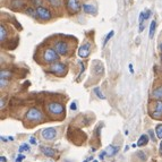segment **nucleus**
<instances>
[{
	"instance_id": "nucleus-7",
	"label": "nucleus",
	"mask_w": 162,
	"mask_h": 162,
	"mask_svg": "<svg viewBox=\"0 0 162 162\" xmlns=\"http://www.w3.org/2000/svg\"><path fill=\"white\" fill-rule=\"evenodd\" d=\"M65 4H66V9H67L69 15L77 14L79 10H81V7H82L79 0H66Z\"/></svg>"
},
{
	"instance_id": "nucleus-5",
	"label": "nucleus",
	"mask_w": 162,
	"mask_h": 162,
	"mask_svg": "<svg viewBox=\"0 0 162 162\" xmlns=\"http://www.w3.org/2000/svg\"><path fill=\"white\" fill-rule=\"evenodd\" d=\"M67 66L64 64V62H53L51 64V67L49 71L52 73V74L57 75V76H65L67 74Z\"/></svg>"
},
{
	"instance_id": "nucleus-24",
	"label": "nucleus",
	"mask_w": 162,
	"mask_h": 162,
	"mask_svg": "<svg viewBox=\"0 0 162 162\" xmlns=\"http://www.w3.org/2000/svg\"><path fill=\"white\" fill-rule=\"evenodd\" d=\"M113 35H115V31H110V32L108 33V34H106V39H104V41H103V46H106V44L109 41H110V39H111Z\"/></svg>"
},
{
	"instance_id": "nucleus-22",
	"label": "nucleus",
	"mask_w": 162,
	"mask_h": 162,
	"mask_svg": "<svg viewBox=\"0 0 162 162\" xmlns=\"http://www.w3.org/2000/svg\"><path fill=\"white\" fill-rule=\"evenodd\" d=\"M46 1H48V4H49V5H51L52 7H56V8L60 7L61 4H62V1H61V0H46Z\"/></svg>"
},
{
	"instance_id": "nucleus-20",
	"label": "nucleus",
	"mask_w": 162,
	"mask_h": 162,
	"mask_svg": "<svg viewBox=\"0 0 162 162\" xmlns=\"http://www.w3.org/2000/svg\"><path fill=\"white\" fill-rule=\"evenodd\" d=\"M155 30H157V22H155V21H152V22H151V25H150V32H148V35H150L151 39L154 37Z\"/></svg>"
},
{
	"instance_id": "nucleus-44",
	"label": "nucleus",
	"mask_w": 162,
	"mask_h": 162,
	"mask_svg": "<svg viewBox=\"0 0 162 162\" xmlns=\"http://www.w3.org/2000/svg\"><path fill=\"white\" fill-rule=\"evenodd\" d=\"M93 162H99V161H97V160H94V161H93Z\"/></svg>"
},
{
	"instance_id": "nucleus-29",
	"label": "nucleus",
	"mask_w": 162,
	"mask_h": 162,
	"mask_svg": "<svg viewBox=\"0 0 162 162\" xmlns=\"http://www.w3.org/2000/svg\"><path fill=\"white\" fill-rule=\"evenodd\" d=\"M148 135H150V137L152 138V141H153V142H157V137L154 136V132H153L152 129H150V130H148Z\"/></svg>"
},
{
	"instance_id": "nucleus-2",
	"label": "nucleus",
	"mask_w": 162,
	"mask_h": 162,
	"mask_svg": "<svg viewBox=\"0 0 162 162\" xmlns=\"http://www.w3.org/2000/svg\"><path fill=\"white\" fill-rule=\"evenodd\" d=\"M44 115L41 110H39L37 108H31L28 109L27 112L25 113V120L32 121V122H40L43 120Z\"/></svg>"
},
{
	"instance_id": "nucleus-41",
	"label": "nucleus",
	"mask_w": 162,
	"mask_h": 162,
	"mask_svg": "<svg viewBox=\"0 0 162 162\" xmlns=\"http://www.w3.org/2000/svg\"><path fill=\"white\" fill-rule=\"evenodd\" d=\"M91 160H93V157H90L88 159H86V160H84L83 162H88V161H91Z\"/></svg>"
},
{
	"instance_id": "nucleus-14",
	"label": "nucleus",
	"mask_w": 162,
	"mask_h": 162,
	"mask_svg": "<svg viewBox=\"0 0 162 162\" xmlns=\"http://www.w3.org/2000/svg\"><path fill=\"white\" fill-rule=\"evenodd\" d=\"M82 8H83V10L86 13V14H90V15L97 14V8H95L93 5H90V4H84V5H82Z\"/></svg>"
},
{
	"instance_id": "nucleus-38",
	"label": "nucleus",
	"mask_w": 162,
	"mask_h": 162,
	"mask_svg": "<svg viewBox=\"0 0 162 162\" xmlns=\"http://www.w3.org/2000/svg\"><path fill=\"white\" fill-rule=\"evenodd\" d=\"M8 139L9 138H6L5 136H1V141H2V142H8Z\"/></svg>"
},
{
	"instance_id": "nucleus-8",
	"label": "nucleus",
	"mask_w": 162,
	"mask_h": 162,
	"mask_svg": "<svg viewBox=\"0 0 162 162\" xmlns=\"http://www.w3.org/2000/svg\"><path fill=\"white\" fill-rule=\"evenodd\" d=\"M55 49L59 53V56H67L68 55V51H69V44L65 40H59V41L56 42Z\"/></svg>"
},
{
	"instance_id": "nucleus-9",
	"label": "nucleus",
	"mask_w": 162,
	"mask_h": 162,
	"mask_svg": "<svg viewBox=\"0 0 162 162\" xmlns=\"http://www.w3.org/2000/svg\"><path fill=\"white\" fill-rule=\"evenodd\" d=\"M91 49H92V44H91V42H84L82 46L78 48V57L79 58H82V59H85V58H87L90 56V53H91Z\"/></svg>"
},
{
	"instance_id": "nucleus-27",
	"label": "nucleus",
	"mask_w": 162,
	"mask_h": 162,
	"mask_svg": "<svg viewBox=\"0 0 162 162\" xmlns=\"http://www.w3.org/2000/svg\"><path fill=\"white\" fill-rule=\"evenodd\" d=\"M136 155H137V157H138L141 160H143V161H145V160H146V154H145L143 151H139V152H137V153H136Z\"/></svg>"
},
{
	"instance_id": "nucleus-36",
	"label": "nucleus",
	"mask_w": 162,
	"mask_h": 162,
	"mask_svg": "<svg viewBox=\"0 0 162 162\" xmlns=\"http://www.w3.org/2000/svg\"><path fill=\"white\" fill-rule=\"evenodd\" d=\"M30 143L34 144V145H35V144H37V139L34 138V137H31V138H30Z\"/></svg>"
},
{
	"instance_id": "nucleus-37",
	"label": "nucleus",
	"mask_w": 162,
	"mask_h": 162,
	"mask_svg": "<svg viewBox=\"0 0 162 162\" xmlns=\"http://www.w3.org/2000/svg\"><path fill=\"white\" fill-rule=\"evenodd\" d=\"M0 162H7V159H6L4 155H1V157H0Z\"/></svg>"
},
{
	"instance_id": "nucleus-21",
	"label": "nucleus",
	"mask_w": 162,
	"mask_h": 162,
	"mask_svg": "<svg viewBox=\"0 0 162 162\" xmlns=\"http://www.w3.org/2000/svg\"><path fill=\"white\" fill-rule=\"evenodd\" d=\"M13 76V74L10 73L9 70H5L2 69L0 71V78H5V79H9L10 77Z\"/></svg>"
},
{
	"instance_id": "nucleus-18",
	"label": "nucleus",
	"mask_w": 162,
	"mask_h": 162,
	"mask_svg": "<svg viewBox=\"0 0 162 162\" xmlns=\"http://www.w3.org/2000/svg\"><path fill=\"white\" fill-rule=\"evenodd\" d=\"M148 143V136L144 134V135H142L138 138V141H137V146H141V148H142V146H145Z\"/></svg>"
},
{
	"instance_id": "nucleus-34",
	"label": "nucleus",
	"mask_w": 162,
	"mask_h": 162,
	"mask_svg": "<svg viewBox=\"0 0 162 162\" xmlns=\"http://www.w3.org/2000/svg\"><path fill=\"white\" fill-rule=\"evenodd\" d=\"M5 108V97H1V110Z\"/></svg>"
},
{
	"instance_id": "nucleus-12",
	"label": "nucleus",
	"mask_w": 162,
	"mask_h": 162,
	"mask_svg": "<svg viewBox=\"0 0 162 162\" xmlns=\"http://www.w3.org/2000/svg\"><path fill=\"white\" fill-rule=\"evenodd\" d=\"M152 15V11L150 9H146L145 11H141L139 13V24H145L146 19H148Z\"/></svg>"
},
{
	"instance_id": "nucleus-19",
	"label": "nucleus",
	"mask_w": 162,
	"mask_h": 162,
	"mask_svg": "<svg viewBox=\"0 0 162 162\" xmlns=\"http://www.w3.org/2000/svg\"><path fill=\"white\" fill-rule=\"evenodd\" d=\"M25 14L28 15L30 17L37 18V8H33V7H27V8H25Z\"/></svg>"
},
{
	"instance_id": "nucleus-6",
	"label": "nucleus",
	"mask_w": 162,
	"mask_h": 162,
	"mask_svg": "<svg viewBox=\"0 0 162 162\" xmlns=\"http://www.w3.org/2000/svg\"><path fill=\"white\" fill-rule=\"evenodd\" d=\"M37 18L43 22H48L52 18V13L49 8H46L44 6H39L37 7Z\"/></svg>"
},
{
	"instance_id": "nucleus-43",
	"label": "nucleus",
	"mask_w": 162,
	"mask_h": 162,
	"mask_svg": "<svg viewBox=\"0 0 162 162\" xmlns=\"http://www.w3.org/2000/svg\"><path fill=\"white\" fill-rule=\"evenodd\" d=\"M160 59H161V62H162V53L160 55Z\"/></svg>"
},
{
	"instance_id": "nucleus-42",
	"label": "nucleus",
	"mask_w": 162,
	"mask_h": 162,
	"mask_svg": "<svg viewBox=\"0 0 162 162\" xmlns=\"http://www.w3.org/2000/svg\"><path fill=\"white\" fill-rule=\"evenodd\" d=\"M159 50L162 52V43H160V44H159Z\"/></svg>"
},
{
	"instance_id": "nucleus-35",
	"label": "nucleus",
	"mask_w": 162,
	"mask_h": 162,
	"mask_svg": "<svg viewBox=\"0 0 162 162\" xmlns=\"http://www.w3.org/2000/svg\"><path fill=\"white\" fill-rule=\"evenodd\" d=\"M128 68H129L130 74H134V68H133V65H132V64H129V65H128Z\"/></svg>"
},
{
	"instance_id": "nucleus-15",
	"label": "nucleus",
	"mask_w": 162,
	"mask_h": 162,
	"mask_svg": "<svg viewBox=\"0 0 162 162\" xmlns=\"http://www.w3.org/2000/svg\"><path fill=\"white\" fill-rule=\"evenodd\" d=\"M7 35H8L7 28H6L5 24L1 23V25H0V42H1V43H4V41L7 39Z\"/></svg>"
},
{
	"instance_id": "nucleus-13",
	"label": "nucleus",
	"mask_w": 162,
	"mask_h": 162,
	"mask_svg": "<svg viewBox=\"0 0 162 162\" xmlns=\"http://www.w3.org/2000/svg\"><path fill=\"white\" fill-rule=\"evenodd\" d=\"M41 151L42 153L48 157H52L56 155V150L55 148H48V146H41Z\"/></svg>"
},
{
	"instance_id": "nucleus-30",
	"label": "nucleus",
	"mask_w": 162,
	"mask_h": 162,
	"mask_svg": "<svg viewBox=\"0 0 162 162\" xmlns=\"http://www.w3.org/2000/svg\"><path fill=\"white\" fill-rule=\"evenodd\" d=\"M0 87L1 88H4L5 87V85H7V83H8V79H5V78H1L0 79Z\"/></svg>"
},
{
	"instance_id": "nucleus-32",
	"label": "nucleus",
	"mask_w": 162,
	"mask_h": 162,
	"mask_svg": "<svg viewBox=\"0 0 162 162\" xmlns=\"http://www.w3.org/2000/svg\"><path fill=\"white\" fill-rule=\"evenodd\" d=\"M70 109H71V110H76V109H77V108H76V102H71V104H70Z\"/></svg>"
},
{
	"instance_id": "nucleus-40",
	"label": "nucleus",
	"mask_w": 162,
	"mask_h": 162,
	"mask_svg": "<svg viewBox=\"0 0 162 162\" xmlns=\"http://www.w3.org/2000/svg\"><path fill=\"white\" fill-rule=\"evenodd\" d=\"M132 2H133V0H125L126 5H128V4H132Z\"/></svg>"
},
{
	"instance_id": "nucleus-25",
	"label": "nucleus",
	"mask_w": 162,
	"mask_h": 162,
	"mask_svg": "<svg viewBox=\"0 0 162 162\" xmlns=\"http://www.w3.org/2000/svg\"><path fill=\"white\" fill-rule=\"evenodd\" d=\"M94 93H95V95H97L99 99H101V100H104V99H106V97L102 94L100 87H95V88H94Z\"/></svg>"
},
{
	"instance_id": "nucleus-10",
	"label": "nucleus",
	"mask_w": 162,
	"mask_h": 162,
	"mask_svg": "<svg viewBox=\"0 0 162 162\" xmlns=\"http://www.w3.org/2000/svg\"><path fill=\"white\" fill-rule=\"evenodd\" d=\"M57 136V130L55 128H44V129L41 132V137L44 141H52V139H55Z\"/></svg>"
},
{
	"instance_id": "nucleus-23",
	"label": "nucleus",
	"mask_w": 162,
	"mask_h": 162,
	"mask_svg": "<svg viewBox=\"0 0 162 162\" xmlns=\"http://www.w3.org/2000/svg\"><path fill=\"white\" fill-rule=\"evenodd\" d=\"M155 134H157V138L162 139V124L157 126V128H155Z\"/></svg>"
},
{
	"instance_id": "nucleus-28",
	"label": "nucleus",
	"mask_w": 162,
	"mask_h": 162,
	"mask_svg": "<svg viewBox=\"0 0 162 162\" xmlns=\"http://www.w3.org/2000/svg\"><path fill=\"white\" fill-rule=\"evenodd\" d=\"M25 159V155L24 154H22V153H19L18 154V157H16V160H15V162H22Z\"/></svg>"
},
{
	"instance_id": "nucleus-26",
	"label": "nucleus",
	"mask_w": 162,
	"mask_h": 162,
	"mask_svg": "<svg viewBox=\"0 0 162 162\" xmlns=\"http://www.w3.org/2000/svg\"><path fill=\"white\" fill-rule=\"evenodd\" d=\"M18 151L21 153H22V152H27V151H30V146H28L27 144H23V145H21V146H19Z\"/></svg>"
},
{
	"instance_id": "nucleus-11",
	"label": "nucleus",
	"mask_w": 162,
	"mask_h": 162,
	"mask_svg": "<svg viewBox=\"0 0 162 162\" xmlns=\"http://www.w3.org/2000/svg\"><path fill=\"white\" fill-rule=\"evenodd\" d=\"M106 151V154L108 157H115L117 153L119 152V148L116 146V145H109V146H106V148L104 150Z\"/></svg>"
},
{
	"instance_id": "nucleus-17",
	"label": "nucleus",
	"mask_w": 162,
	"mask_h": 162,
	"mask_svg": "<svg viewBox=\"0 0 162 162\" xmlns=\"http://www.w3.org/2000/svg\"><path fill=\"white\" fill-rule=\"evenodd\" d=\"M152 97L157 100H162V86H157L152 92Z\"/></svg>"
},
{
	"instance_id": "nucleus-1",
	"label": "nucleus",
	"mask_w": 162,
	"mask_h": 162,
	"mask_svg": "<svg viewBox=\"0 0 162 162\" xmlns=\"http://www.w3.org/2000/svg\"><path fill=\"white\" fill-rule=\"evenodd\" d=\"M148 108H150V116L154 118V119L162 120V100L154 99L150 103Z\"/></svg>"
},
{
	"instance_id": "nucleus-33",
	"label": "nucleus",
	"mask_w": 162,
	"mask_h": 162,
	"mask_svg": "<svg viewBox=\"0 0 162 162\" xmlns=\"http://www.w3.org/2000/svg\"><path fill=\"white\" fill-rule=\"evenodd\" d=\"M104 155H106V151H102V152L100 153V155H99V157H100L101 160H103V159H104Z\"/></svg>"
},
{
	"instance_id": "nucleus-39",
	"label": "nucleus",
	"mask_w": 162,
	"mask_h": 162,
	"mask_svg": "<svg viewBox=\"0 0 162 162\" xmlns=\"http://www.w3.org/2000/svg\"><path fill=\"white\" fill-rule=\"evenodd\" d=\"M159 152H160V154L162 155V141H161V143H160V148H159Z\"/></svg>"
},
{
	"instance_id": "nucleus-4",
	"label": "nucleus",
	"mask_w": 162,
	"mask_h": 162,
	"mask_svg": "<svg viewBox=\"0 0 162 162\" xmlns=\"http://www.w3.org/2000/svg\"><path fill=\"white\" fill-rule=\"evenodd\" d=\"M46 109H48V111H49L50 115L55 117L60 116V115H62L65 112V106H64V104L59 103V102H50L46 106Z\"/></svg>"
},
{
	"instance_id": "nucleus-16",
	"label": "nucleus",
	"mask_w": 162,
	"mask_h": 162,
	"mask_svg": "<svg viewBox=\"0 0 162 162\" xmlns=\"http://www.w3.org/2000/svg\"><path fill=\"white\" fill-rule=\"evenodd\" d=\"M25 7V1L24 0H13L11 1V8L15 9H23Z\"/></svg>"
},
{
	"instance_id": "nucleus-31",
	"label": "nucleus",
	"mask_w": 162,
	"mask_h": 162,
	"mask_svg": "<svg viewBox=\"0 0 162 162\" xmlns=\"http://www.w3.org/2000/svg\"><path fill=\"white\" fill-rule=\"evenodd\" d=\"M79 66H81V71H79V74H82V73L84 71V69H85V67H84V64L82 62V61L79 62Z\"/></svg>"
},
{
	"instance_id": "nucleus-3",
	"label": "nucleus",
	"mask_w": 162,
	"mask_h": 162,
	"mask_svg": "<svg viewBox=\"0 0 162 162\" xmlns=\"http://www.w3.org/2000/svg\"><path fill=\"white\" fill-rule=\"evenodd\" d=\"M59 53L56 51V49L53 48H46L44 51H43V55H42V58H43V61L46 62V64H53V62H57L58 59H59Z\"/></svg>"
}]
</instances>
